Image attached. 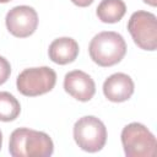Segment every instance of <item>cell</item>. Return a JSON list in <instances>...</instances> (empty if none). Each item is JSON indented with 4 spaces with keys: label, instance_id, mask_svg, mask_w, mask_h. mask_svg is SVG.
Segmentation results:
<instances>
[{
    "label": "cell",
    "instance_id": "7c38bea8",
    "mask_svg": "<svg viewBox=\"0 0 157 157\" xmlns=\"http://www.w3.org/2000/svg\"><path fill=\"white\" fill-rule=\"evenodd\" d=\"M21 113V104L10 92H0V121H12Z\"/></svg>",
    "mask_w": 157,
    "mask_h": 157
},
{
    "label": "cell",
    "instance_id": "277c9868",
    "mask_svg": "<svg viewBox=\"0 0 157 157\" xmlns=\"http://www.w3.org/2000/svg\"><path fill=\"white\" fill-rule=\"evenodd\" d=\"M74 140L82 151L98 152L107 142V128L97 117H82L74 124Z\"/></svg>",
    "mask_w": 157,
    "mask_h": 157
},
{
    "label": "cell",
    "instance_id": "2e32d148",
    "mask_svg": "<svg viewBox=\"0 0 157 157\" xmlns=\"http://www.w3.org/2000/svg\"><path fill=\"white\" fill-rule=\"evenodd\" d=\"M1 146H2V134L0 131V150H1Z\"/></svg>",
    "mask_w": 157,
    "mask_h": 157
},
{
    "label": "cell",
    "instance_id": "8fae6325",
    "mask_svg": "<svg viewBox=\"0 0 157 157\" xmlns=\"http://www.w3.org/2000/svg\"><path fill=\"white\" fill-rule=\"evenodd\" d=\"M126 12V5L123 0H102L96 10L97 17L104 23L119 22Z\"/></svg>",
    "mask_w": 157,
    "mask_h": 157
},
{
    "label": "cell",
    "instance_id": "8992f818",
    "mask_svg": "<svg viewBox=\"0 0 157 157\" xmlns=\"http://www.w3.org/2000/svg\"><path fill=\"white\" fill-rule=\"evenodd\" d=\"M128 31L134 43L144 49L153 52L157 48V18L148 11H135L128 21Z\"/></svg>",
    "mask_w": 157,
    "mask_h": 157
},
{
    "label": "cell",
    "instance_id": "ba28073f",
    "mask_svg": "<svg viewBox=\"0 0 157 157\" xmlns=\"http://www.w3.org/2000/svg\"><path fill=\"white\" fill-rule=\"evenodd\" d=\"M64 90L77 101L88 102L96 93V83L85 71L72 70L64 77Z\"/></svg>",
    "mask_w": 157,
    "mask_h": 157
},
{
    "label": "cell",
    "instance_id": "30bf717a",
    "mask_svg": "<svg viewBox=\"0 0 157 157\" xmlns=\"http://www.w3.org/2000/svg\"><path fill=\"white\" fill-rule=\"evenodd\" d=\"M78 44L71 37H60L54 39L49 44L48 55L49 59L59 65H66L72 61L78 55Z\"/></svg>",
    "mask_w": 157,
    "mask_h": 157
},
{
    "label": "cell",
    "instance_id": "9a60e30c",
    "mask_svg": "<svg viewBox=\"0 0 157 157\" xmlns=\"http://www.w3.org/2000/svg\"><path fill=\"white\" fill-rule=\"evenodd\" d=\"M145 4H147V5H150V6H156L157 5V0H142Z\"/></svg>",
    "mask_w": 157,
    "mask_h": 157
},
{
    "label": "cell",
    "instance_id": "e0dca14e",
    "mask_svg": "<svg viewBox=\"0 0 157 157\" xmlns=\"http://www.w3.org/2000/svg\"><path fill=\"white\" fill-rule=\"evenodd\" d=\"M9 1H11V0H0V4H6Z\"/></svg>",
    "mask_w": 157,
    "mask_h": 157
},
{
    "label": "cell",
    "instance_id": "3957f363",
    "mask_svg": "<svg viewBox=\"0 0 157 157\" xmlns=\"http://www.w3.org/2000/svg\"><path fill=\"white\" fill-rule=\"evenodd\" d=\"M121 145L126 157H155L157 141L141 123H130L121 130Z\"/></svg>",
    "mask_w": 157,
    "mask_h": 157
},
{
    "label": "cell",
    "instance_id": "6da1fadb",
    "mask_svg": "<svg viewBox=\"0 0 157 157\" xmlns=\"http://www.w3.org/2000/svg\"><path fill=\"white\" fill-rule=\"evenodd\" d=\"M9 152L12 157H49L54 152V144L43 131L18 128L10 135Z\"/></svg>",
    "mask_w": 157,
    "mask_h": 157
},
{
    "label": "cell",
    "instance_id": "7a4b0ae2",
    "mask_svg": "<svg viewBox=\"0 0 157 157\" xmlns=\"http://www.w3.org/2000/svg\"><path fill=\"white\" fill-rule=\"evenodd\" d=\"M88 53L93 63L102 67H109L123 60L126 54V43L118 32L104 31L91 39Z\"/></svg>",
    "mask_w": 157,
    "mask_h": 157
},
{
    "label": "cell",
    "instance_id": "5bb4252c",
    "mask_svg": "<svg viewBox=\"0 0 157 157\" xmlns=\"http://www.w3.org/2000/svg\"><path fill=\"white\" fill-rule=\"evenodd\" d=\"M94 0H71V2L78 7H87L90 6Z\"/></svg>",
    "mask_w": 157,
    "mask_h": 157
},
{
    "label": "cell",
    "instance_id": "5b68a950",
    "mask_svg": "<svg viewBox=\"0 0 157 157\" xmlns=\"http://www.w3.org/2000/svg\"><path fill=\"white\" fill-rule=\"evenodd\" d=\"M56 83V72L49 66L28 67L16 78L18 92L26 97H37L50 92Z\"/></svg>",
    "mask_w": 157,
    "mask_h": 157
},
{
    "label": "cell",
    "instance_id": "9c48e42d",
    "mask_svg": "<svg viewBox=\"0 0 157 157\" xmlns=\"http://www.w3.org/2000/svg\"><path fill=\"white\" fill-rule=\"evenodd\" d=\"M135 85L132 78L124 72H115L103 82V93L105 98L114 103H121L132 96Z\"/></svg>",
    "mask_w": 157,
    "mask_h": 157
},
{
    "label": "cell",
    "instance_id": "52a82bcc",
    "mask_svg": "<svg viewBox=\"0 0 157 157\" xmlns=\"http://www.w3.org/2000/svg\"><path fill=\"white\" fill-rule=\"evenodd\" d=\"M5 25L12 36L27 38L32 36L38 27V13L28 5L15 6L6 13Z\"/></svg>",
    "mask_w": 157,
    "mask_h": 157
},
{
    "label": "cell",
    "instance_id": "4fadbf2b",
    "mask_svg": "<svg viewBox=\"0 0 157 157\" xmlns=\"http://www.w3.org/2000/svg\"><path fill=\"white\" fill-rule=\"evenodd\" d=\"M11 75V65L9 60L0 55V85H4Z\"/></svg>",
    "mask_w": 157,
    "mask_h": 157
}]
</instances>
